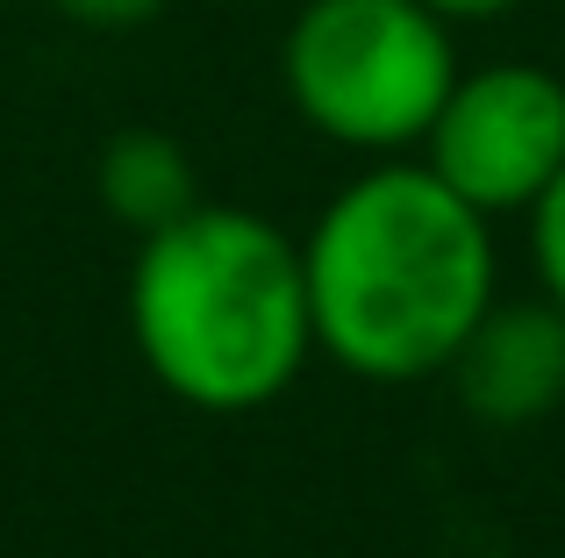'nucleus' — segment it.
Here are the masks:
<instances>
[{
	"label": "nucleus",
	"mask_w": 565,
	"mask_h": 558,
	"mask_svg": "<svg viewBox=\"0 0 565 558\" xmlns=\"http://www.w3.org/2000/svg\"><path fill=\"white\" fill-rule=\"evenodd\" d=\"M316 351L373 387L444 373L494 308V223L423 158H373L301 237Z\"/></svg>",
	"instance_id": "f257e3e1"
},
{
	"label": "nucleus",
	"mask_w": 565,
	"mask_h": 558,
	"mask_svg": "<svg viewBox=\"0 0 565 558\" xmlns=\"http://www.w3.org/2000/svg\"><path fill=\"white\" fill-rule=\"evenodd\" d=\"M122 301L143 373L201 416L279 401L316 351L301 244L222 201H193L180 223L137 237Z\"/></svg>",
	"instance_id": "f03ea898"
},
{
	"label": "nucleus",
	"mask_w": 565,
	"mask_h": 558,
	"mask_svg": "<svg viewBox=\"0 0 565 558\" xmlns=\"http://www.w3.org/2000/svg\"><path fill=\"white\" fill-rule=\"evenodd\" d=\"M279 79L316 137L359 158H401L437 122L458 43L429 0H301L279 43Z\"/></svg>",
	"instance_id": "7ed1b4c3"
},
{
	"label": "nucleus",
	"mask_w": 565,
	"mask_h": 558,
	"mask_svg": "<svg viewBox=\"0 0 565 558\" xmlns=\"http://www.w3.org/2000/svg\"><path fill=\"white\" fill-rule=\"evenodd\" d=\"M423 165L458 201H472L487 223L523 215L565 165V79L544 65H523V57L472 72L458 65L423 137Z\"/></svg>",
	"instance_id": "20e7f679"
},
{
	"label": "nucleus",
	"mask_w": 565,
	"mask_h": 558,
	"mask_svg": "<svg viewBox=\"0 0 565 558\" xmlns=\"http://www.w3.org/2000/svg\"><path fill=\"white\" fill-rule=\"evenodd\" d=\"M480 430H530L565 408V308L558 301H501L472 322L458 358L444 365Z\"/></svg>",
	"instance_id": "39448f33"
},
{
	"label": "nucleus",
	"mask_w": 565,
	"mask_h": 558,
	"mask_svg": "<svg viewBox=\"0 0 565 558\" xmlns=\"http://www.w3.org/2000/svg\"><path fill=\"white\" fill-rule=\"evenodd\" d=\"M94 194L122 229L151 237V229L180 223L201 201V180H193V158L180 151V137H166V129H115L94 158Z\"/></svg>",
	"instance_id": "423d86ee"
},
{
	"label": "nucleus",
	"mask_w": 565,
	"mask_h": 558,
	"mask_svg": "<svg viewBox=\"0 0 565 558\" xmlns=\"http://www.w3.org/2000/svg\"><path fill=\"white\" fill-rule=\"evenodd\" d=\"M523 223H530V266H537L544 301L565 308V165H558V180L523 208Z\"/></svg>",
	"instance_id": "0eeeda50"
},
{
	"label": "nucleus",
	"mask_w": 565,
	"mask_h": 558,
	"mask_svg": "<svg viewBox=\"0 0 565 558\" xmlns=\"http://www.w3.org/2000/svg\"><path fill=\"white\" fill-rule=\"evenodd\" d=\"M43 8H57L79 29H143V22H158L172 0H43Z\"/></svg>",
	"instance_id": "6e6552de"
},
{
	"label": "nucleus",
	"mask_w": 565,
	"mask_h": 558,
	"mask_svg": "<svg viewBox=\"0 0 565 558\" xmlns=\"http://www.w3.org/2000/svg\"><path fill=\"white\" fill-rule=\"evenodd\" d=\"M429 8L444 14V22H494V14H509V8H523V0H429Z\"/></svg>",
	"instance_id": "1a4fd4ad"
},
{
	"label": "nucleus",
	"mask_w": 565,
	"mask_h": 558,
	"mask_svg": "<svg viewBox=\"0 0 565 558\" xmlns=\"http://www.w3.org/2000/svg\"><path fill=\"white\" fill-rule=\"evenodd\" d=\"M0 8H8V0H0Z\"/></svg>",
	"instance_id": "9d476101"
}]
</instances>
